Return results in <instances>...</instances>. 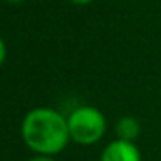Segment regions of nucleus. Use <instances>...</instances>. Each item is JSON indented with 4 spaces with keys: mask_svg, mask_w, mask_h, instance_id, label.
Wrapping results in <instances>:
<instances>
[{
    "mask_svg": "<svg viewBox=\"0 0 161 161\" xmlns=\"http://www.w3.org/2000/svg\"><path fill=\"white\" fill-rule=\"evenodd\" d=\"M21 137L35 154H59L71 140L68 118L54 108H35L21 123Z\"/></svg>",
    "mask_w": 161,
    "mask_h": 161,
    "instance_id": "f257e3e1",
    "label": "nucleus"
},
{
    "mask_svg": "<svg viewBox=\"0 0 161 161\" xmlns=\"http://www.w3.org/2000/svg\"><path fill=\"white\" fill-rule=\"evenodd\" d=\"M68 128L73 142L80 146L97 144L106 133V118L94 106H80L68 116Z\"/></svg>",
    "mask_w": 161,
    "mask_h": 161,
    "instance_id": "f03ea898",
    "label": "nucleus"
},
{
    "mask_svg": "<svg viewBox=\"0 0 161 161\" xmlns=\"http://www.w3.org/2000/svg\"><path fill=\"white\" fill-rule=\"evenodd\" d=\"M101 161H142L139 147L130 140L116 139L104 147Z\"/></svg>",
    "mask_w": 161,
    "mask_h": 161,
    "instance_id": "7ed1b4c3",
    "label": "nucleus"
},
{
    "mask_svg": "<svg viewBox=\"0 0 161 161\" xmlns=\"http://www.w3.org/2000/svg\"><path fill=\"white\" fill-rule=\"evenodd\" d=\"M116 135H118V139L133 142V140L140 135L139 119H135L133 116H123V118L116 123Z\"/></svg>",
    "mask_w": 161,
    "mask_h": 161,
    "instance_id": "20e7f679",
    "label": "nucleus"
},
{
    "mask_svg": "<svg viewBox=\"0 0 161 161\" xmlns=\"http://www.w3.org/2000/svg\"><path fill=\"white\" fill-rule=\"evenodd\" d=\"M5 57H7V47H5V42L0 38V66L5 63Z\"/></svg>",
    "mask_w": 161,
    "mask_h": 161,
    "instance_id": "39448f33",
    "label": "nucleus"
},
{
    "mask_svg": "<svg viewBox=\"0 0 161 161\" xmlns=\"http://www.w3.org/2000/svg\"><path fill=\"white\" fill-rule=\"evenodd\" d=\"M28 161H56V159H54V156H49V154H35Z\"/></svg>",
    "mask_w": 161,
    "mask_h": 161,
    "instance_id": "423d86ee",
    "label": "nucleus"
},
{
    "mask_svg": "<svg viewBox=\"0 0 161 161\" xmlns=\"http://www.w3.org/2000/svg\"><path fill=\"white\" fill-rule=\"evenodd\" d=\"M75 5H88V4H92L94 0H71Z\"/></svg>",
    "mask_w": 161,
    "mask_h": 161,
    "instance_id": "0eeeda50",
    "label": "nucleus"
},
{
    "mask_svg": "<svg viewBox=\"0 0 161 161\" xmlns=\"http://www.w3.org/2000/svg\"><path fill=\"white\" fill-rule=\"evenodd\" d=\"M5 2H11V4H19V2H25V0H5Z\"/></svg>",
    "mask_w": 161,
    "mask_h": 161,
    "instance_id": "6e6552de",
    "label": "nucleus"
}]
</instances>
